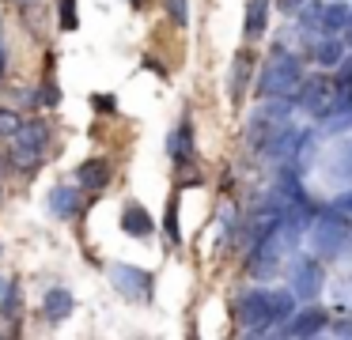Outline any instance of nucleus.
<instances>
[{
    "label": "nucleus",
    "mask_w": 352,
    "mask_h": 340,
    "mask_svg": "<svg viewBox=\"0 0 352 340\" xmlns=\"http://www.w3.org/2000/svg\"><path fill=\"white\" fill-rule=\"evenodd\" d=\"M296 314V295L288 287H261V291H246L243 299L235 302V317L250 337H261V332L284 325Z\"/></svg>",
    "instance_id": "1"
},
{
    "label": "nucleus",
    "mask_w": 352,
    "mask_h": 340,
    "mask_svg": "<svg viewBox=\"0 0 352 340\" xmlns=\"http://www.w3.org/2000/svg\"><path fill=\"white\" fill-rule=\"evenodd\" d=\"M311 246H314V257H326V261H344V257H352L349 219H344L341 212H333V204L314 212Z\"/></svg>",
    "instance_id": "2"
},
{
    "label": "nucleus",
    "mask_w": 352,
    "mask_h": 340,
    "mask_svg": "<svg viewBox=\"0 0 352 340\" xmlns=\"http://www.w3.org/2000/svg\"><path fill=\"white\" fill-rule=\"evenodd\" d=\"M299 83H303V65H299V57L288 49H273V57H269L258 72V95L261 98H288L299 91Z\"/></svg>",
    "instance_id": "3"
},
{
    "label": "nucleus",
    "mask_w": 352,
    "mask_h": 340,
    "mask_svg": "<svg viewBox=\"0 0 352 340\" xmlns=\"http://www.w3.org/2000/svg\"><path fill=\"white\" fill-rule=\"evenodd\" d=\"M292 125V102L288 98H269L258 110L250 113V125H246V144L254 151H265V144L273 140L280 128Z\"/></svg>",
    "instance_id": "4"
},
{
    "label": "nucleus",
    "mask_w": 352,
    "mask_h": 340,
    "mask_svg": "<svg viewBox=\"0 0 352 340\" xmlns=\"http://www.w3.org/2000/svg\"><path fill=\"white\" fill-rule=\"evenodd\" d=\"M50 148V125L46 121H23L19 133L12 136V159H16L19 170H38L42 155Z\"/></svg>",
    "instance_id": "5"
},
{
    "label": "nucleus",
    "mask_w": 352,
    "mask_h": 340,
    "mask_svg": "<svg viewBox=\"0 0 352 340\" xmlns=\"http://www.w3.org/2000/svg\"><path fill=\"white\" fill-rule=\"evenodd\" d=\"M284 249H288V238H284L280 223H276L273 231L265 234V238H258V242L250 246V261H246V272H250V276H258V280H269V276H276V269H280V257H284Z\"/></svg>",
    "instance_id": "6"
},
{
    "label": "nucleus",
    "mask_w": 352,
    "mask_h": 340,
    "mask_svg": "<svg viewBox=\"0 0 352 340\" xmlns=\"http://www.w3.org/2000/svg\"><path fill=\"white\" fill-rule=\"evenodd\" d=\"M107 276H110V284H114V291L122 295V299H129V302H152V295H155L152 272L137 269V264H110Z\"/></svg>",
    "instance_id": "7"
},
{
    "label": "nucleus",
    "mask_w": 352,
    "mask_h": 340,
    "mask_svg": "<svg viewBox=\"0 0 352 340\" xmlns=\"http://www.w3.org/2000/svg\"><path fill=\"white\" fill-rule=\"evenodd\" d=\"M322 284H326V272H322L318 257L296 253L288 261V287H292V295H296V299H303V302L318 299Z\"/></svg>",
    "instance_id": "8"
},
{
    "label": "nucleus",
    "mask_w": 352,
    "mask_h": 340,
    "mask_svg": "<svg viewBox=\"0 0 352 340\" xmlns=\"http://www.w3.org/2000/svg\"><path fill=\"white\" fill-rule=\"evenodd\" d=\"M314 121H318L326 133L341 136L344 128H352V87H337L329 91L326 106H322L318 113H314Z\"/></svg>",
    "instance_id": "9"
},
{
    "label": "nucleus",
    "mask_w": 352,
    "mask_h": 340,
    "mask_svg": "<svg viewBox=\"0 0 352 340\" xmlns=\"http://www.w3.org/2000/svg\"><path fill=\"white\" fill-rule=\"evenodd\" d=\"M326 325H329V314H326V310L307 306V310H299V314H292L284 325H276V332H284V337H318Z\"/></svg>",
    "instance_id": "10"
},
{
    "label": "nucleus",
    "mask_w": 352,
    "mask_h": 340,
    "mask_svg": "<svg viewBox=\"0 0 352 340\" xmlns=\"http://www.w3.org/2000/svg\"><path fill=\"white\" fill-rule=\"evenodd\" d=\"M84 212V196L76 185H54L50 189V216L57 219H76Z\"/></svg>",
    "instance_id": "11"
},
{
    "label": "nucleus",
    "mask_w": 352,
    "mask_h": 340,
    "mask_svg": "<svg viewBox=\"0 0 352 340\" xmlns=\"http://www.w3.org/2000/svg\"><path fill=\"white\" fill-rule=\"evenodd\" d=\"M326 174L337 185H352V140H337L326 155Z\"/></svg>",
    "instance_id": "12"
},
{
    "label": "nucleus",
    "mask_w": 352,
    "mask_h": 340,
    "mask_svg": "<svg viewBox=\"0 0 352 340\" xmlns=\"http://www.w3.org/2000/svg\"><path fill=\"white\" fill-rule=\"evenodd\" d=\"M167 155L175 159V166H190L193 163V121L182 117L178 128L167 136Z\"/></svg>",
    "instance_id": "13"
},
{
    "label": "nucleus",
    "mask_w": 352,
    "mask_h": 340,
    "mask_svg": "<svg viewBox=\"0 0 352 340\" xmlns=\"http://www.w3.org/2000/svg\"><path fill=\"white\" fill-rule=\"evenodd\" d=\"M72 310H76V299H72L69 287H50L46 299H42V317L50 325H61L65 317H72Z\"/></svg>",
    "instance_id": "14"
},
{
    "label": "nucleus",
    "mask_w": 352,
    "mask_h": 340,
    "mask_svg": "<svg viewBox=\"0 0 352 340\" xmlns=\"http://www.w3.org/2000/svg\"><path fill=\"white\" fill-rule=\"evenodd\" d=\"M329 80L326 76H311L307 83H299V91H296V106H303L307 113H318L322 106H326V98H329Z\"/></svg>",
    "instance_id": "15"
},
{
    "label": "nucleus",
    "mask_w": 352,
    "mask_h": 340,
    "mask_svg": "<svg viewBox=\"0 0 352 340\" xmlns=\"http://www.w3.org/2000/svg\"><path fill=\"white\" fill-rule=\"evenodd\" d=\"M250 72H254L250 53L239 49V53H235V60H231V76H228V95H231V102H243L246 83H250Z\"/></svg>",
    "instance_id": "16"
},
{
    "label": "nucleus",
    "mask_w": 352,
    "mask_h": 340,
    "mask_svg": "<svg viewBox=\"0 0 352 340\" xmlns=\"http://www.w3.org/2000/svg\"><path fill=\"white\" fill-rule=\"evenodd\" d=\"M76 181H80V189H107L110 185V163L107 159H87V163H80L76 166Z\"/></svg>",
    "instance_id": "17"
},
{
    "label": "nucleus",
    "mask_w": 352,
    "mask_h": 340,
    "mask_svg": "<svg viewBox=\"0 0 352 340\" xmlns=\"http://www.w3.org/2000/svg\"><path fill=\"white\" fill-rule=\"evenodd\" d=\"M122 231L129 234V238H148V234L155 231V223L140 204H125L122 208Z\"/></svg>",
    "instance_id": "18"
},
{
    "label": "nucleus",
    "mask_w": 352,
    "mask_h": 340,
    "mask_svg": "<svg viewBox=\"0 0 352 340\" xmlns=\"http://www.w3.org/2000/svg\"><path fill=\"white\" fill-rule=\"evenodd\" d=\"M265 23H269V0H250V4H246V23H243L246 42L265 34Z\"/></svg>",
    "instance_id": "19"
},
{
    "label": "nucleus",
    "mask_w": 352,
    "mask_h": 340,
    "mask_svg": "<svg viewBox=\"0 0 352 340\" xmlns=\"http://www.w3.org/2000/svg\"><path fill=\"white\" fill-rule=\"evenodd\" d=\"M352 19V8L341 4V0H333V4L322 8V34H337V30H344Z\"/></svg>",
    "instance_id": "20"
},
{
    "label": "nucleus",
    "mask_w": 352,
    "mask_h": 340,
    "mask_svg": "<svg viewBox=\"0 0 352 340\" xmlns=\"http://www.w3.org/2000/svg\"><path fill=\"white\" fill-rule=\"evenodd\" d=\"M341 57H344V42H341V38H333V34H326L318 45H314V60L326 65V68L341 65Z\"/></svg>",
    "instance_id": "21"
},
{
    "label": "nucleus",
    "mask_w": 352,
    "mask_h": 340,
    "mask_svg": "<svg viewBox=\"0 0 352 340\" xmlns=\"http://www.w3.org/2000/svg\"><path fill=\"white\" fill-rule=\"evenodd\" d=\"M299 19H296V27L303 30V34H314V30H322V4L318 0H307L303 8H299Z\"/></svg>",
    "instance_id": "22"
},
{
    "label": "nucleus",
    "mask_w": 352,
    "mask_h": 340,
    "mask_svg": "<svg viewBox=\"0 0 352 340\" xmlns=\"http://www.w3.org/2000/svg\"><path fill=\"white\" fill-rule=\"evenodd\" d=\"M19 302V291H16V280L12 276H0V314H12Z\"/></svg>",
    "instance_id": "23"
},
{
    "label": "nucleus",
    "mask_w": 352,
    "mask_h": 340,
    "mask_svg": "<svg viewBox=\"0 0 352 340\" xmlns=\"http://www.w3.org/2000/svg\"><path fill=\"white\" fill-rule=\"evenodd\" d=\"M57 23H61V30H76V23H80L76 0H61V4H57Z\"/></svg>",
    "instance_id": "24"
},
{
    "label": "nucleus",
    "mask_w": 352,
    "mask_h": 340,
    "mask_svg": "<svg viewBox=\"0 0 352 340\" xmlns=\"http://www.w3.org/2000/svg\"><path fill=\"white\" fill-rule=\"evenodd\" d=\"M163 4H167V15H170L175 27H186V23H190V0H163Z\"/></svg>",
    "instance_id": "25"
},
{
    "label": "nucleus",
    "mask_w": 352,
    "mask_h": 340,
    "mask_svg": "<svg viewBox=\"0 0 352 340\" xmlns=\"http://www.w3.org/2000/svg\"><path fill=\"white\" fill-rule=\"evenodd\" d=\"M19 125H23V121H19V113L16 110H8V106H0V136H16L19 133Z\"/></svg>",
    "instance_id": "26"
},
{
    "label": "nucleus",
    "mask_w": 352,
    "mask_h": 340,
    "mask_svg": "<svg viewBox=\"0 0 352 340\" xmlns=\"http://www.w3.org/2000/svg\"><path fill=\"white\" fill-rule=\"evenodd\" d=\"M163 231H167L170 242H182V231H178V196L167 204V219H163Z\"/></svg>",
    "instance_id": "27"
},
{
    "label": "nucleus",
    "mask_w": 352,
    "mask_h": 340,
    "mask_svg": "<svg viewBox=\"0 0 352 340\" xmlns=\"http://www.w3.org/2000/svg\"><path fill=\"white\" fill-rule=\"evenodd\" d=\"M333 212H341V216L349 219V227H352V189H344V193L333 201Z\"/></svg>",
    "instance_id": "28"
},
{
    "label": "nucleus",
    "mask_w": 352,
    "mask_h": 340,
    "mask_svg": "<svg viewBox=\"0 0 352 340\" xmlns=\"http://www.w3.org/2000/svg\"><path fill=\"white\" fill-rule=\"evenodd\" d=\"M337 87H352V57H341L337 65Z\"/></svg>",
    "instance_id": "29"
},
{
    "label": "nucleus",
    "mask_w": 352,
    "mask_h": 340,
    "mask_svg": "<svg viewBox=\"0 0 352 340\" xmlns=\"http://www.w3.org/2000/svg\"><path fill=\"white\" fill-rule=\"evenodd\" d=\"M91 106L95 110H102V113H114L118 106H114V95H91Z\"/></svg>",
    "instance_id": "30"
},
{
    "label": "nucleus",
    "mask_w": 352,
    "mask_h": 340,
    "mask_svg": "<svg viewBox=\"0 0 352 340\" xmlns=\"http://www.w3.org/2000/svg\"><path fill=\"white\" fill-rule=\"evenodd\" d=\"M61 102V91L54 87V83H46V87H42V106H57Z\"/></svg>",
    "instance_id": "31"
},
{
    "label": "nucleus",
    "mask_w": 352,
    "mask_h": 340,
    "mask_svg": "<svg viewBox=\"0 0 352 340\" xmlns=\"http://www.w3.org/2000/svg\"><path fill=\"white\" fill-rule=\"evenodd\" d=\"M303 4H307V0H280V12H284V15H296Z\"/></svg>",
    "instance_id": "32"
},
{
    "label": "nucleus",
    "mask_w": 352,
    "mask_h": 340,
    "mask_svg": "<svg viewBox=\"0 0 352 340\" xmlns=\"http://www.w3.org/2000/svg\"><path fill=\"white\" fill-rule=\"evenodd\" d=\"M329 329H333V337H352V321H333Z\"/></svg>",
    "instance_id": "33"
},
{
    "label": "nucleus",
    "mask_w": 352,
    "mask_h": 340,
    "mask_svg": "<svg viewBox=\"0 0 352 340\" xmlns=\"http://www.w3.org/2000/svg\"><path fill=\"white\" fill-rule=\"evenodd\" d=\"M4 68H8V57H4V45H0V76H4Z\"/></svg>",
    "instance_id": "34"
},
{
    "label": "nucleus",
    "mask_w": 352,
    "mask_h": 340,
    "mask_svg": "<svg viewBox=\"0 0 352 340\" xmlns=\"http://www.w3.org/2000/svg\"><path fill=\"white\" fill-rule=\"evenodd\" d=\"M344 45H352V19H349V27H344Z\"/></svg>",
    "instance_id": "35"
},
{
    "label": "nucleus",
    "mask_w": 352,
    "mask_h": 340,
    "mask_svg": "<svg viewBox=\"0 0 352 340\" xmlns=\"http://www.w3.org/2000/svg\"><path fill=\"white\" fill-rule=\"evenodd\" d=\"M133 8H144V0H133Z\"/></svg>",
    "instance_id": "36"
},
{
    "label": "nucleus",
    "mask_w": 352,
    "mask_h": 340,
    "mask_svg": "<svg viewBox=\"0 0 352 340\" xmlns=\"http://www.w3.org/2000/svg\"><path fill=\"white\" fill-rule=\"evenodd\" d=\"M19 4H27V0H19Z\"/></svg>",
    "instance_id": "37"
}]
</instances>
